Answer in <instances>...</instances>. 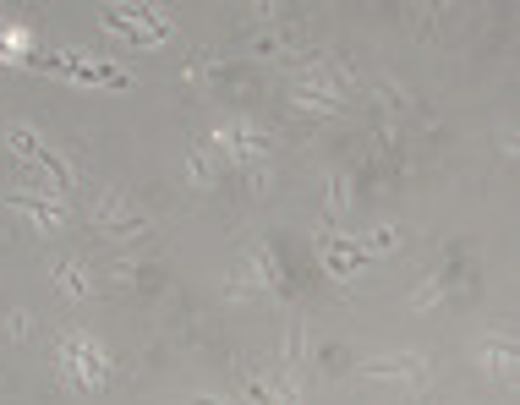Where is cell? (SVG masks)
Returning <instances> with one entry per match:
<instances>
[{
  "mask_svg": "<svg viewBox=\"0 0 520 405\" xmlns=\"http://www.w3.org/2000/svg\"><path fill=\"white\" fill-rule=\"evenodd\" d=\"M55 367H61L83 395H99L115 378V362H110V351H104V340L88 329H66L61 340H55Z\"/></svg>",
  "mask_w": 520,
  "mask_h": 405,
  "instance_id": "obj_1",
  "label": "cell"
},
{
  "mask_svg": "<svg viewBox=\"0 0 520 405\" xmlns=\"http://www.w3.org/2000/svg\"><path fill=\"white\" fill-rule=\"evenodd\" d=\"M39 72H55L66 77V83H94V88H126L132 83V72H121V66H110L104 55H88V50H33V61Z\"/></svg>",
  "mask_w": 520,
  "mask_h": 405,
  "instance_id": "obj_2",
  "label": "cell"
},
{
  "mask_svg": "<svg viewBox=\"0 0 520 405\" xmlns=\"http://www.w3.org/2000/svg\"><path fill=\"white\" fill-rule=\"evenodd\" d=\"M208 148L219 154V165H236V170H252V165H269V132L247 115H230V121L214 126Z\"/></svg>",
  "mask_w": 520,
  "mask_h": 405,
  "instance_id": "obj_3",
  "label": "cell"
},
{
  "mask_svg": "<svg viewBox=\"0 0 520 405\" xmlns=\"http://www.w3.org/2000/svg\"><path fill=\"white\" fill-rule=\"evenodd\" d=\"M99 22H104V33L137 44V50H148V44H165L170 33H176V22H170L159 6H104Z\"/></svg>",
  "mask_w": 520,
  "mask_h": 405,
  "instance_id": "obj_4",
  "label": "cell"
},
{
  "mask_svg": "<svg viewBox=\"0 0 520 405\" xmlns=\"http://www.w3.org/2000/svg\"><path fill=\"white\" fill-rule=\"evenodd\" d=\"M291 83L296 88H312V94H323V99H334V104H345V99H351V88H356V66L340 61V55H312L307 66H296Z\"/></svg>",
  "mask_w": 520,
  "mask_h": 405,
  "instance_id": "obj_5",
  "label": "cell"
},
{
  "mask_svg": "<svg viewBox=\"0 0 520 405\" xmlns=\"http://www.w3.org/2000/svg\"><path fill=\"white\" fill-rule=\"evenodd\" d=\"M88 225L104 230V236H143L148 219L137 214L121 192H94V203H88Z\"/></svg>",
  "mask_w": 520,
  "mask_h": 405,
  "instance_id": "obj_6",
  "label": "cell"
},
{
  "mask_svg": "<svg viewBox=\"0 0 520 405\" xmlns=\"http://www.w3.org/2000/svg\"><path fill=\"white\" fill-rule=\"evenodd\" d=\"M318 263L334 274V280H351V274H362L367 269V252H362V241L356 236H340V230H318Z\"/></svg>",
  "mask_w": 520,
  "mask_h": 405,
  "instance_id": "obj_7",
  "label": "cell"
},
{
  "mask_svg": "<svg viewBox=\"0 0 520 405\" xmlns=\"http://www.w3.org/2000/svg\"><path fill=\"white\" fill-rule=\"evenodd\" d=\"M6 208L17 219H28L33 230H44V236H61L66 230V203L61 198H39V192H11Z\"/></svg>",
  "mask_w": 520,
  "mask_h": 405,
  "instance_id": "obj_8",
  "label": "cell"
},
{
  "mask_svg": "<svg viewBox=\"0 0 520 405\" xmlns=\"http://www.w3.org/2000/svg\"><path fill=\"white\" fill-rule=\"evenodd\" d=\"M44 274H50V285L66 296V302H88V296L99 291L94 269H88L83 258H50V263H44Z\"/></svg>",
  "mask_w": 520,
  "mask_h": 405,
  "instance_id": "obj_9",
  "label": "cell"
},
{
  "mask_svg": "<svg viewBox=\"0 0 520 405\" xmlns=\"http://www.w3.org/2000/svg\"><path fill=\"white\" fill-rule=\"evenodd\" d=\"M356 373H362V378H395V384H406V378H422V373H427V356H422V351L373 356V362H362Z\"/></svg>",
  "mask_w": 520,
  "mask_h": 405,
  "instance_id": "obj_10",
  "label": "cell"
},
{
  "mask_svg": "<svg viewBox=\"0 0 520 405\" xmlns=\"http://www.w3.org/2000/svg\"><path fill=\"white\" fill-rule=\"evenodd\" d=\"M219 170H225V165H219V154L208 143H192L187 159H181V176H187L192 192H214L219 187Z\"/></svg>",
  "mask_w": 520,
  "mask_h": 405,
  "instance_id": "obj_11",
  "label": "cell"
},
{
  "mask_svg": "<svg viewBox=\"0 0 520 405\" xmlns=\"http://www.w3.org/2000/svg\"><path fill=\"white\" fill-rule=\"evenodd\" d=\"M477 367L488 378H510L515 373V340L510 334H482L477 340Z\"/></svg>",
  "mask_w": 520,
  "mask_h": 405,
  "instance_id": "obj_12",
  "label": "cell"
},
{
  "mask_svg": "<svg viewBox=\"0 0 520 405\" xmlns=\"http://www.w3.org/2000/svg\"><path fill=\"white\" fill-rule=\"evenodd\" d=\"M6 148L22 159V165H39V154H44L39 132H33V126H22V121H11V126H6Z\"/></svg>",
  "mask_w": 520,
  "mask_h": 405,
  "instance_id": "obj_13",
  "label": "cell"
},
{
  "mask_svg": "<svg viewBox=\"0 0 520 405\" xmlns=\"http://www.w3.org/2000/svg\"><path fill=\"white\" fill-rule=\"evenodd\" d=\"M356 241H362L367 258H373V252H395L400 247V225H373L367 236H356Z\"/></svg>",
  "mask_w": 520,
  "mask_h": 405,
  "instance_id": "obj_14",
  "label": "cell"
},
{
  "mask_svg": "<svg viewBox=\"0 0 520 405\" xmlns=\"http://www.w3.org/2000/svg\"><path fill=\"white\" fill-rule=\"evenodd\" d=\"M291 104H296V110H312V115H340V104H334V99L312 94V88H296V83H291Z\"/></svg>",
  "mask_w": 520,
  "mask_h": 405,
  "instance_id": "obj_15",
  "label": "cell"
},
{
  "mask_svg": "<svg viewBox=\"0 0 520 405\" xmlns=\"http://www.w3.org/2000/svg\"><path fill=\"white\" fill-rule=\"evenodd\" d=\"M444 296H449V285H444V280H438V274H433V280H422V285H416V296H411V312H427V307H438V302H444Z\"/></svg>",
  "mask_w": 520,
  "mask_h": 405,
  "instance_id": "obj_16",
  "label": "cell"
},
{
  "mask_svg": "<svg viewBox=\"0 0 520 405\" xmlns=\"http://www.w3.org/2000/svg\"><path fill=\"white\" fill-rule=\"evenodd\" d=\"M6 340H17V345L33 340V312L28 307H11L6 312Z\"/></svg>",
  "mask_w": 520,
  "mask_h": 405,
  "instance_id": "obj_17",
  "label": "cell"
},
{
  "mask_svg": "<svg viewBox=\"0 0 520 405\" xmlns=\"http://www.w3.org/2000/svg\"><path fill=\"white\" fill-rule=\"evenodd\" d=\"M241 395H247V405H274V384L258 378V373H247L241 378Z\"/></svg>",
  "mask_w": 520,
  "mask_h": 405,
  "instance_id": "obj_18",
  "label": "cell"
},
{
  "mask_svg": "<svg viewBox=\"0 0 520 405\" xmlns=\"http://www.w3.org/2000/svg\"><path fill=\"white\" fill-rule=\"evenodd\" d=\"M323 203H329V214H345V203H351V192H345V176H340V170L329 176V198H323Z\"/></svg>",
  "mask_w": 520,
  "mask_h": 405,
  "instance_id": "obj_19",
  "label": "cell"
},
{
  "mask_svg": "<svg viewBox=\"0 0 520 405\" xmlns=\"http://www.w3.org/2000/svg\"><path fill=\"white\" fill-rule=\"evenodd\" d=\"M274 405H302V389H296V378L285 373L280 384H274Z\"/></svg>",
  "mask_w": 520,
  "mask_h": 405,
  "instance_id": "obj_20",
  "label": "cell"
},
{
  "mask_svg": "<svg viewBox=\"0 0 520 405\" xmlns=\"http://www.w3.org/2000/svg\"><path fill=\"white\" fill-rule=\"evenodd\" d=\"M192 405H230V400H219V395H192Z\"/></svg>",
  "mask_w": 520,
  "mask_h": 405,
  "instance_id": "obj_21",
  "label": "cell"
}]
</instances>
